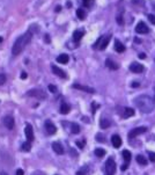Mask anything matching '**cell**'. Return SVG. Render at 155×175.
<instances>
[{
	"mask_svg": "<svg viewBox=\"0 0 155 175\" xmlns=\"http://www.w3.org/2000/svg\"><path fill=\"white\" fill-rule=\"evenodd\" d=\"M52 149L53 151L57 153V154H64V147H63V145H61L60 143H53L52 144Z\"/></svg>",
	"mask_w": 155,
	"mask_h": 175,
	"instance_id": "cell-14",
	"label": "cell"
},
{
	"mask_svg": "<svg viewBox=\"0 0 155 175\" xmlns=\"http://www.w3.org/2000/svg\"><path fill=\"white\" fill-rule=\"evenodd\" d=\"M116 20H117V22H118L119 24H123V23H124V21H123V18H121V15H118V16L116 18Z\"/></svg>",
	"mask_w": 155,
	"mask_h": 175,
	"instance_id": "cell-36",
	"label": "cell"
},
{
	"mask_svg": "<svg viewBox=\"0 0 155 175\" xmlns=\"http://www.w3.org/2000/svg\"><path fill=\"white\" fill-rule=\"evenodd\" d=\"M115 50L117 52H124L125 51V46L123 45V43L120 41H116L115 42Z\"/></svg>",
	"mask_w": 155,
	"mask_h": 175,
	"instance_id": "cell-20",
	"label": "cell"
},
{
	"mask_svg": "<svg viewBox=\"0 0 155 175\" xmlns=\"http://www.w3.org/2000/svg\"><path fill=\"white\" fill-rule=\"evenodd\" d=\"M127 168H129V164H124V165L120 167V169H121V170H126Z\"/></svg>",
	"mask_w": 155,
	"mask_h": 175,
	"instance_id": "cell-38",
	"label": "cell"
},
{
	"mask_svg": "<svg viewBox=\"0 0 155 175\" xmlns=\"http://www.w3.org/2000/svg\"><path fill=\"white\" fill-rule=\"evenodd\" d=\"M73 88L79 90V91H83V92H86V93H95V90H94V88H91V87H88V86L80 85V83H73Z\"/></svg>",
	"mask_w": 155,
	"mask_h": 175,
	"instance_id": "cell-9",
	"label": "cell"
},
{
	"mask_svg": "<svg viewBox=\"0 0 155 175\" xmlns=\"http://www.w3.org/2000/svg\"><path fill=\"white\" fill-rule=\"evenodd\" d=\"M110 40H111V35H103V36H101V37L96 41V43L94 44V49L104 50V49L108 46Z\"/></svg>",
	"mask_w": 155,
	"mask_h": 175,
	"instance_id": "cell-3",
	"label": "cell"
},
{
	"mask_svg": "<svg viewBox=\"0 0 155 175\" xmlns=\"http://www.w3.org/2000/svg\"><path fill=\"white\" fill-rule=\"evenodd\" d=\"M33 35H34V33H33V30H32V27H30L29 30H27L23 35H21V36H19V37L16 38V41L14 42L13 48H12V53H13V56H17V55H20V53L24 50V48L28 45V43L32 41Z\"/></svg>",
	"mask_w": 155,
	"mask_h": 175,
	"instance_id": "cell-1",
	"label": "cell"
},
{
	"mask_svg": "<svg viewBox=\"0 0 155 175\" xmlns=\"http://www.w3.org/2000/svg\"><path fill=\"white\" fill-rule=\"evenodd\" d=\"M148 32H149V29L146 26L145 22H139L137 24V27H136V33H138V34H147Z\"/></svg>",
	"mask_w": 155,
	"mask_h": 175,
	"instance_id": "cell-10",
	"label": "cell"
},
{
	"mask_svg": "<svg viewBox=\"0 0 155 175\" xmlns=\"http://www.w3.org/2000/svg\"><path fill=\"white\" fill-rule=\"evenodd\" d=\"M121 155H123L124 160L126 161V164H129V162L131 161V152H130V151H127V150H124V151H123V153H121Z\"/></svg>",
	"mask_w": 155,
	"mask_h": 175,
	"instance_id": "cell-24",
	"label": "cell"
},
{
	"mask_svg": "<svg viewBox=\"0 0 155 175\" xmlns=\"http://www.w3.org/2000/svg\"><path fill=\"white\" fill-rule=\"evenodd\" d=\"M28 96H34V98H37L38 100H44L46 98V94L42 91V90H32L27 93Z\"/></svg>",
	"mask_w": 155,
	"mask_h": 175,
	"instance_id": "cell-5",
	"label": "cell"
},
{
	"mask_svg": "<svg viewBox=\"0 0 155 175\" xmlns=\"http://www.w3.org/2000/svg\"><path fill=\"white\" fill-rule=\"evenodd\" d=\"M3 122H4V125H5L8 130H13L15 122H14V118L12 117V116H6V117H4V118H3Z\"/></svg>",
	"mask_w": 155,
	"mask_h": 175,
	"instance_id": "cell-8",
	"label": "cell"
},
{
	"mask_svg": "<svg viewBox=\"0 0 155 175\" xmlns=\"http://www.w3.org/2000/svg\"><path fill=\"white\" fill-rule=\"evenodd\" d=\"M49 91L51 93H57V87L53 86V85H49Z\"/></svg>",
	"mask_w": 155,
	"mask_h": 175,
	"instance_id": "cell-33",
	"label": "cell"
},
{
	"mask_svg": "<svg viewBox=\"0 0 155 175\" xmlns=\"http://www.w3.org/2000/svg\"><path fill=\"white\" fill-rule=\"evenodd\" d=\"M44 127H45V130H46V132H48L49 135H54L56 131H57V128L54 127V124H53L50 120H48V121L45 122Z\"/></svg>",
	"mask_w": 155,
	"mask_h": 175,
	"instance_id": "cell-11",
	"label": "cell"
},
{
	"mask_svg": "<svg viewBox=\"0 0 155 175\" xmlns=\"http://www.w3.org/2000/svg\"><path fill=\"white\" fill-rule=\"evenodd\" d=\"M76 145H78L80 149H83V147H85V139L81 140V141H76Z\"/></svg>",
	"mask_w": 155,
	"mask_h": 175,
	"instance_id": "cell-35",
	"label": "cell"
},
{
	"mask_svg": "<svg viewBox=\"0 0 155 175\" xmlns=\"http://www.w3.org/2000/svg\"><path fill=\"white\" fill-rule=\"evenodd\" d=\"M68 61H70V57L66 53H61V55H59L57 57V62L60 63V64H67Z\"/></svg>",
	"mask_w": 155,
	"mask_h": 175,
	"instance_id": "cell-16",
	"label": "cell"
},
{
	"mask_svg": "<svg viewBox=\"0 0 155 175\" xmlns=\"http://www.w3.org/2000/svg\"><path fill=\"white\" fill-rule=\"evenodd\" d=\"M52 72L56 74V75H58V77H60V78H63V79H66L67 78V74L61 70V69H59L58 66H56V65H52Z\"/></svg>",
	"mask_w": 155,
	"mask_h": 175,
	"instance_id": "cell-13",
	"label": "cell"
},
{
	"mask_svg": "<svg viewBox=\"0 0 155 175\" xmlns=\"http://www.w3.org/2000/svg\"><path fill=\"white\" fill-rule=\"evenodd\" d=\"M94 153H95V155H96V157H99V158H102V157H104V155H105V151H104L103 149H96Z\"/></svg>",
	"mask_w": 155,
	"mask_h": 175,
	"instance_id": "cell-29",
	"label": "cell"
},
{
	"mask_svg": "<svg viewBox=\"0 0 155 175\" xmlns=\"http://www.w3.org/2000/svg\"><path fill=\"white\" fill-rule=\"evenodd\" d=\"M147 131V128L146 127H139V128H136V129H132L130 132H129V138L132 139V138H136L137 136L141 135V133H145Z\"/></svg>",
	"mask_w": 155,
	"mask_h": 175,
	"instance_id": "cell-6",
	"label": "cell"
},
{
	"mask_svg": "<svg viewBox=\"0 0 155 175\" xmlns=\"http://www.w3.org/2000/svg\"><path fill=\"white\" fill-rule=\"evenodd\" d=\"M136 160H137L138 164H140V165H142V166H146V165H147V159H146L144 155H141V154L137 155Z\"/></svg>",
	"mask_w": 155,
	"mask_h": 175,
	"instance_id": "cell-25",
	"label": "cell"
},
{
	"mask_svg": "<svg viewBox=\"0 0 155 175\" xmlns=\"http://www.w3.org/2000/svg\"><path fill=\"white\" fill-rule=\"evenodd\" d=\"M6 80H7V77H6L4 73H1V74H0V86H1V85H4V83L6 82Z\"/></svg>",
	"mask_w": 155,
	"mask_h": 175,
	"instance_id": "cell-30",
	"label": "cell"
},
{
	"mask_svg": "<svg viewBox=\"0 0 155 175\" xmlns=\"http://www.w3.org/2000/svg\"><path fill=\"white\" fill-rule=\"evenodd\" d=\"M138 86H139L138 82H133V83H132V87H138Z\"/></svg>",
	"mask_w": 155,
	"mask_h": 175,
	"instance_id": "cell-43",
	"label": "cell"
},
{
	"mask_svg": "<svg viewBox=\"0 0 155 175\" xmlns=\"http://www.w3.org/2000/svg\"><path fill=\"white\" fill-rule=\"evenodd\" d=\"M60 11H61V7L60 6H57L56 7V12H60Z\"/></svg>",
	"mask_w": 155,
	"mask_h": 175,
	"instance_id": "cell-42",
	"label": "cell"
},
{
	"mask_svg": "<svg viewBox=\"0 0 155 175\" xmlns=\"http://www.w3.org/2000/svg\"><path fill=\"white\" fill-rule=\"evenodd\" d=\"M86 12L82 9V8H79L78 11H76V16L80 19V20H85V18H86Z\"/></svg>",
	"mask_w": 155,
	"mask_h": 175,
	"instance_id": "cell-26",
	"label": "cell"
},
{
	"mask_svg": "<svg viewBox=\"0 0 155 175\" xmlns=\"http://www.w3.org/2000/svg\"><path fill=\"white\" fill-rule=\"evenodd\" d=\"M82 1H83V6L89 7V6H91L93 3H94V0H82Z\"/></svg>",
	"mask_w": 155,
	"mask_h": 175,
	"instance_id": "cell-31",
	"label": "cell"
},
{
	"mask_svg": "<svg viewBox=\"0 0 155 175\" xmlns=\"http://www.w3.org/2000/svg\"><path fill=\"white\" fill-rule=\"evenodd\" d=\"M110 125H111V122H110V120H108V118H102L101 122H100L101 129H108Z\"/></svg>",
	"mask_w": 155,
	"mask_h": 175,
	"instance_id": "cell-22",
	"label": "cell"
},
{
	"mask_svg": "<svg viewBox=\"0 0 155 175\" xmlns=\"http://www.w3.org/2000/svg\"><path fill=\"white\" fill-rule=\"evenodd\" d=\"M136 106L145 114H149L154 110V100L148 95H140L136 100Z\"/></svg>",
	"mask_w": 155,
	"mask_h": 175,
	"instance_id": "cell-2",
	"label": "cell"
},
{
	"mask_svg": "<svg viewBox=\"0 0 155 175\" xmlns=\"http://www.w3.org/2000/svg\"><path fill=\"white\" fill-rule=\"evenodd\" d=\"M144 70H145V67L139 63H132L130 65V71L133 73H141V72H144Z\"/></svg>",
	"mask_w": 155,
	"mask_h": 175,
	"instance_id": "cell-12",
	"label": "cell"
},
{
	"mask_svg": "<svg viewBox=\"0 0 155 175\" xmlns=\"http://www.w3.org/2000/svg\"><path fill=\"white\" fill-rule=\"evenodd\" d=\"M111 143H112L113 147L118 149V147H120V145H121V138L118 135H113L112 138H111Z\"/></svg>",
	"mask_w": 155,
	"mask_h": 175,
	"instance_id": "cell-15",
	"label": "cell"
},
{
	"mask_svg": "<svg viewBox=\"0 0 155 175\" xmlns=\"http://www.w3.org/2000/svg\"><path fill=\"white\" fill-rule=\"evenodd\" d=\"M83 36V32L82 30H75L73 33V41L74 42H79Z\"/></svg>",
	"mask_w": 155,
	"mask_h": 175,
	"instance_id": "cell-21",
	"label": "cell"
},
{
	"mask_svg": "<svg viewBox=\"0 0 155 175\" xmlns=\"http://www.w3.org/2000/svg\"><path fill=\"white\" fill-rule=\"evenodd\" d=\"M116 172V162L112 158H109L105 162V175H113Z\"/></svg>",
	"mask_w": 155,
	"mask_h": 175,
	"instance_id": "cell-4",
	"label": "cell"
},
{
	"mask_svg": "<svg viewBox=\"0 0 155 175\" xmlns=\"http://www.w3.org/2000/svg\"><path fill=\"white\" fill-rule=\"evenodd\" d=\"M71 131H72V133L76 135V133L80 132V127H79L76 123H72V124H71Z\"/></svg>",
	"mask_w": 155,
	"mask_h": 175,
	"instance_id": "cell-27",
	"label": "cell"
},
{
	"mask_svg": "<svg viewBox=\"0 0 155 175\" xmlns=\"http://www.w3.org/2000/svg\"><path fill=\"white\" fill-rule=\"evenodd\" d=\"M88 172H89V167H88V166H85V167H82L80 170L76 172V175H87Z\"/></svg>",
	"mask_w": 155,
	"mask_h": 175,
	"instance_id": "cell-28",
	"label": "cell"
},
{
	"mask_svg": "<svg viewBox=\"0 0 155 175\" xmlns=\"http://www.w3.org/2000/svg\"><path fill=\"white\" fill-rule=\"evenodd\" d=\"M134 115V110L132 108H125L124 109V112H123V117L124 118H127V117H131V116Z\"/></svg>",
	"mask_w": 155,
	"mask_h": 175,
	"instance_id": "cell-19",
	"label": "cell"
},
{
	"mask_svg": "<svg viewBox=\"0 0 155 175\" xmlns=\"http://www.w3.org/2000/svg\"><path fill=\"white\" fill-rule=\"evenodd\" d=\"M24 133H25V137H27V140L28 141H33L35 136H34V130H33V127L30 124H27L25 125V129H24Z\"/></svg>",
	"mask_w": 155,
	"mask_h": 175,
	"instance_id": "cell-7",
	"label": "cell"
},
{
	"mask_svg": "<svg viewBox=\"0 0 155 175\" xmlns=\"http://www.w3.org/2000/svg\"><path fill=\"white\" fill-rule=\"evenodd\" d=\"M96 139H97V141H101V143H103V141H104V139H103V136H102V135H97V136H96Z\"/></svg>",
	"mask_w": 155,
	"mask_h": 175,
	"instance_id": "cell-37",
	"label": "cell"
},
{
	"mask_svg": "<svg viewBox=\"0 0 155 175\" xmlns=\"http://www.w3.org/2000/svg\"><path fill=\"white\" fill-rule=\"evenodd\" d=\"M70 110H71V107L66 103V102H63L61 103V106H60V109H59V111H60V114H63V115H66V114H68L70 112Z\"/></svg>",
	"mask_w": 155,
	"mask_h": 175,
	"instance_id": "cell-17",
	"label": "cell"
},
{
	"mask_svg": "<svg viewBox=\"0 0 155 175\" xmlns=\"http://www.w3.org/2000/svg\"><path fill=\"white\" fill-rule=\"evenodd\" d=\"M16 175H24V172L22 169H17L16 170Z\"/></svg>",
	"mask_w": 155,
	"mask_h": 175,
	"instance_id": "cell-39",
	"label": "cell"
},
{
	"mask_svg": "<svg viewBox=\"0 0 155 175\" xmlns=\"http://www.w3.org/2000/svg\"><path fill=\"white\" fill-rule=\"evenodd\" d=\"M148 157H149V160L152 162H155V153L154 152H148Z\"/></svg>",
	"mask_w": 155,
	"mask_h": 175,
	"instance_id": "cell-32",
	"label": "cell"
},
{
	"mask_svg": "<svg viewBox=\"0 0 155 175\" xmlns=\"http://www.w3.org/2000/svg\"><path fill=\"white\" fill-rule=\"evenodd\" d=\"M105 65H107V67H109L110 70H113V71H115V70H118V67H119L118 64L115 63V62L111 61V59H107V61H105Z\"/></svg>",
	"mask_w": 155,
	"mask_h": 175,
	"instance_id": "cell-18",
	"label": "cell"
},
{
	"mask_svg": "<svg viewBox=\"0 0 155 175\" xmlns=\"http://www.w3.org/2000/svg\"><path fill=\"white\" fill-rule=\"evenodd\" d=\"M139 58H140V59H145V58H146V55H145V53H140V55H139Z\"/></svg>",
	"mask_w": 155,
	"mask_h": 175,
	"instance_id": "cell-40",
	"label": "cell"
},
{
	"mask_svg": "<svg viewBox=\"0 0 155 175\" xmlns=\"http://www.w3.org/2000/svg\"><path fill=\"white\" fill-rule=\"evenodd\" d=\"M3 42V37H0V43H1Z\"/></svg>",
	"mask_w": 155,
	"mask_h": 175,
	"instance_id": "cell-44",
	"label": "cell"
},
{
	"mask_svg": "<svg viewBox=\"0 0 155 175\" xmlns=\"http://www.w3.org/2000/svg\"><path fill=\"white\" fill-rule=\"evenodd\" d=\"M30 150H32V144H30V141H25V143H23L22 145H21V151H23V152H29Z\"/></svg>",
	"mask_w": 155,
	"mask_h": 175,
	"instance_id": "cell-23",
	"label": "cell"
},
{
	"mask_svg": "<svg viewBox=\"0 0 155 175\" xmlns=\"http://www.w3.org/2000/svg\"><path fill=\"white\" fill-rule=\"evenodd\" d=\"M27 78V73L25 72H22L21 73V79H25Z\"/></svg>",
	"mask_w": 155,
	"mask_h": 175,
	"instance_id": "cell-41",
	"label": "cell"
},
{
	"mask_svg": "<svg viewBox=\"0 0 155 175\" xmlns=\"http://www.w3.org/2000/svg\"><path fill=\"white\" fill-rule=\"evenodd\" d=\"M148 20L150 21V23L155 24V15H153V14H149V15H148Z\"/></svg>",
	"mask_w": 155,
	"mask_h": 175,
	"instance_id": "cell-34",
	"label": "cell"
}]
</instances>
